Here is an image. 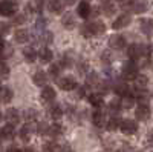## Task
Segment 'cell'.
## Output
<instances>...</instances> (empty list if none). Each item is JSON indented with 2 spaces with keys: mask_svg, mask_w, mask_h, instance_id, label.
I'll use <instances>...</instances> for the list:
<instances>
[{
  "mask_svg": "<svg viewBox=\"0 0 153 152\" xmlns=\"http://www.w3.org/2000/svg\"><path fill=\"white\" fill-rule=\"evenodd\" d=\"M61 65L60 63H54V65H51V69H49V75L52 79H60V74H61Z\"/></svg>",
  "mask_w": 153,
  "mask_h": 152,
  "instance_id": "obj_33",
  "label": "cell"
},
{
  "mask_svg": "<svg viewBox=\"0 0 153 152\" xmlns=\"http://www.w3.org/2000/svg\"><path fill=\"white\" fill-rule=\"evenodd\" d=\"M138 69L139 66L136 65V61L133 60H129V61H126L124 65H123V69H121V74H123V79L124 80H136L138 77Z\"/></svg>",
  "mask_w": 153,
  "mask_h": 152,
  "instance_id": "obj_3",
  "label": "cell"
},
{
  "mask_svg": "<svg viewBox=\"0 0 153 152\" xmlns=\"http://www.w3.org/2000/svg\"><path fill=\"white\" fill-rule=\"evenodd\" d=\"M120 126H121V121H120L118 117H110V118H107V123H106V129H107V131H117Z\"/></svg>",
  "mask_w": 153,
  "mask_h": 152,
  "instance_id": "obj_29",
  "label": "cell"
},
{
  "mask_svg": "<svg viewBox=\"0 0 153 152\" xmlns=\"http://www.w3.org/2000/svg\"><path fill=\"white\" fill-rule=\"evenodd\" d=\"M139 29L141 32L147 37H152L153 35V20L152 19H143L139 22Z\"/></svg>",
  "mask_w": 153,
  "mask_h": 152,
  "instance_id": "obj_14",
  "label": "cell"
},
{
  "mask_svg": "<svg viewBox=\"0 0 153 152\" xmlns=\"http://www.w3.org/2000/svg\"><path fill=\"white\" fill-rule=\"evenodd\" d=\"M49 115L52 117L54 120H60L63 115V109L60 108V105H51L49 108Z\"/></svg>",
  "mask_w": 153,
  "mask_h": 152,
  "instance_id": "obj_30",
  "label": "cell"
},
{
  "mask_svg": "<svg viewBox=\"0 0 153 152\" xmlns=\"http://www.w3.org/2000/svg\"><path fill=\"white\" fill-rule=\"evenodd\" d=\"M87 66H89V65H87V61H81V63H80V68H78V71L83 74V72H86V71H87Z\"/></svg>",
  "mask_w": 153,
  "mask_h": 152,
  "instance_id": "obj_45",
  "label": "cell"
},
{
  "mask_svg": "<svg viewBox=\"0 0 153 152\" xmlns=\"http://www.w3.org/2000/svg\"><path fill=\"white\" fill-rule=\"evenodd\" d=\"M109 108H110L112 111H118V109H121V108H123V100H118V98L112 100L110 103H109Z\"/></svg>",
  "mask_w": 153,
  "mask_h": 152,
  "instance_id": "obj_42",
  "label": "cell"
},
{
  "mask_svg": "<svg viewBox=\"0 0 153 152\" xmlns=\"http://www.w3.org/2000/svg\"><path fill=\"white\" fill-rule=\"evenodd\" d=\"M61 134H63V129H61V126H60V124H57V123L51 126V128H49V132H48V135H51L52 138L60 137Z\"/></svg>",
  "mask_w": 153,
  "mask_h": 152,
  "instance_id": "obj_37",
  "label": "cell"
},
{
  "mask_svg": "<svg viewBox=\"0 0 153 152\" xmlns=\"http://www.w3.org/2000/svg\"><path fill=\"white\" fill-rule=\"evenodd\" d=\"M11 55H12V46L6 40H2V61H5Z\"/></svg>",
  "mask_w": 153,
  "mask_h": 152,
  "instance_id": "obj_31",
  "label": "cell"
},
{
  "mask_svg": "<svg viewBox=\"0 0 153 152\" xmlns=\"http://www.w3.org/2000/svg\"><path fill=\"white\" fill-rule=\"evenodd\" d=\"M23 57H25V60H26L28 63H32V61H35V58L38 57V52L35 51V48L28 46V48L23 49Z\"/></svg>",
  "mask_w": 153,
  "mask_h": 152,
  "instance_id": "obj_22",
  "label": "cell"
},
{
  "mask_svg": "<svg viewBox=\"0 0 153 152\" xmlns=\"http://www.w3.org/2000/svg\"><path fill=\"white\" fill-rule=\"evenodd\" d=\"M58 146L55 142H46L43 145V152H58Z\"/></svg>",
  "mask_w": 153,
  "mask_h": 152,
  "instance_id": "obj_38",
  "label": "cell"
},
{
  "mask_svg": "<svg viewBox=\"0 0 153 152\" xmlns=\"http://www.w3.org/2000/svg\"><path fill=\"white\" fill-rule=\"evenodd\" d=\"M28 8L32 12H40L42 8H43V3H42V0H29V2H28Z\"/></svg>",
  "mask_w": 153,
  "mask_h": 152,
  "instance_id": "obj_34",
  "label": "cell"
},
{
  "mask_svg": "<svg viewBox=\"0 0 153 152\" xmlns=\"http://www.w3.org/2000/svg\"><path fill=\"white\" fill-rule=\"evenodd\" d=\"M72 63H74V60H72V54H71V52H65V55H63L61 60H60V65H61L63 68H71V66H72Z\"/></svg>",
  "mask_w": 153,
  "mask_h": 152,
  "instance_id": "obj_35",
  "label": "cell"
},
{
  "mask_svg": "<svg viewBox=\"0 0 153 152\" xmlns=\"http://www.w3.org/2000/svg\"><path fill=\"white\" fill-rule=\"evenodd\" d=\"M89 103H91L94 108L100 109L101 106H103V103H104L103 94H100V92H94V94H91V95H89Z\"/></svg>",
  "mask_w": 153,
  "mask_h": 152,
  "instance_id": "obj_21",
  "label": "cell"
},
{
  "mask_svg": "<svg viewBox=\"0 0 153 152\" xmlns=\"http://www.w3.org/2000/svg\"><path fill=\"white\" fill-rule=\"evenodd\" d=\"M38 117V112L35 109H28L26 112H25V120L28 121V124H31L32 121H35Z\"/></svg>",
  "mask_w": 153,
  "mask_h": 152,
  "instance_id": "obj_36",
  "label": "cell"
},
{
  "mask_svg": "<svg viewBox=\"0 0 153 152\" xmlns=\"http://www.w3.org/2000/svg\"><path fill=\"white\" fill-rule=\"evenodd\" d=\"M55 97H57V92L54 91V88H51V86L43 88V91H42V100L45 101V103H51V101H54Z\"/></svg>",
  "mask_w": 153,
  "mask_h": 152,
  "instance_id": "obj_17",
  "label": "cell"
},
{
  "mask_svg": "<svg viewBox=\"0 0 153 152\" xmlns=\"http://www.w3.org/2000/svg\"><path fill=\"white\" fill-rule=\"evenodd\" d=\"M133 101H135V97H132V95L124 97V98H123V108H126V109L132 108V106H133Z\"/></svg>",
  "mask_w": 153,
  "mask_h": 152,
  "instance_id": "obj_41",
  "label": "cell"
},
{
  "mask_svg": "<svg viewBox=\"0 0 153 152\" xmlns=\"http://www.w3.org/2000/svg\"><path fill=\"white\" fill-rule=\"evenodd\" d=\"M109 46L113 49H123L126 46V37L121 34H112L109 37Z\"/></svg>",
  "mask_w": 153,
  "mask_h": 152,
  "instance_id": "obj_8",
  "label": "cell"
},
{
  "mask_svg": "<svg viewBox=\"0 0 153 152\" xmlns=\"http://www.w3.org/2000/svg\"><path fill=\"white\" fill-rule=\"evenodd\" d=\"M152 6V0H133L132 2V11L135 14H143L149 11Z\"/></svg>",
  "mask_w": 153,
  "mask_h": 152,
  "instance_id": "obj_7",
  "label": "cell"
},
{
  "mask_svg": "<svg viewBox=\"0 0 153 152\" xmlns=\"http://www.w3.org/2000/svg\"><path fill=\"white\" fill-rule=\"evenodd\" d=\"M152 142H153V135H152Z\"/></svg>",
  "mask_w": 153,
  "mask_h": 152,
  "instance_id": "obj_51",
  "label": "cell"
},
{
  "mask_svg": "<svg viewBox=\"0 0 153 152\" xmlns=\"http://www.w3.org/2000/svg\"><path fill=\"white\" fill-rule=\"evenodd\" d=\"M135 152H139V151H135Z\"/></svg>",
  "mask_w": 153,
  "mask_h": 152,
  "instance_id": "obj_52",
  "label": "cell"
},
{
  "mask_svg": "<svg viewBox=\"0 0 153 152\" xmlns=\"http://www.w3.org/2000/svg\"><path fill=\"white\" fill-rule=\"evenodd\" d=\"M25 22H26V16H25V14H19V16L14 19V23H16V25H23Z\"/></svg>",
  "mask_w": 153,
  "mask_h": 152,
  "instance_id": "obj_43",
  "label": "cell"
},
{
  "mask_svg": "<svg viewBox=\"0 0 153 152\" xmlns=\"http://www.w3.org/2000/svg\"><path fill=\"white\" fill-rule=\"evenodd\" d=\"M63 2H65V3H68V5H72V3L75 2V0H63Z\"/></svg>",
  "mask_w": 153,
  "mask_h": 152,
  "instance_id": "obj_49",
  "label": "cell"
},
{
  "mask_svg": "<svg viewBox=\"0 0 153 152\" xmlns=\"http://www.w3.org/2000/svg\"><path fill=\"white\" fill-rule=\"evenodd\" d=\"M6 152H22L17 146H9L8 149H6Z\"/></svg>",
  "mask_w": 153,
  "mask_h": 152,
  "instance_id": "obj_47",
  "label": "cell"
},
{
  "mask_svg": "<svg viewBox=\"0 0 153 152\" xmlns=\"http://www.w3.org/2000/svg\"><path fill=\"white\" fill-rule=\"evenodd\" d=\"M14 40L17 43H26L29 40V31L25 29V28H20L14 32Z\"/></svg>",
  "mask_w": 153,
  "mask_h": 152,
  "instance_id": "obj_19",
  "label": "cell"
},
{
  "mask_svg": "<svg viewBox=\"0 0 153 152\" xmlns=\"http://www.w3.org/2000/svg\"><path fill=\"white\" fill-rule=\"evenodd\" d=\"M91 12H92V8H91V5H89V2L81 0L80 5L76 6V14H78L80 17H83V19H87L89 16H91Z\"/></svg>",
  "mask_w": 153,
  "mask_h": 152,
  "instance_id": "obj_15",
  "label": "cell"
},
{
  "mask_svg": "<svg viewBox=\"0 0 153 152\" xmlns=\"http://www.w3.org/2000/svg\"><path fill=\"white\" fill-rule=\"evenodd\" d=\"M130 20H132L130 14L124 12V14H121L120 17H117V20L112 23V28H113V29H123V28H126L127 25L130 23Z\"/></svg>",
  "mask_w": 153,
  "mask_h": 152,
  "instance_id": "obj_11",
  "label": "cell"
},
{
  "mask_svg": "<svg viewBox=\"0 0 153 152\" xmlns=\"http://www.w3.org/2000/svg\"><path fill=\"white\" fill-rule=\"evenodd\" d=\"M2 138L3 140H12L14 138V135H16V129H14V126L12 124H5L3 128H2Z\"/></svg>",
  "mask_w": 153,
  "mask_h": 152,
  "instance_id": "obj_23",
  "label": "cell"
},
{
  "mask_svg": "<svg viewBox=\"0 0 153 152\" xmlns=\"http://www.w3.org/2000/svg\"><path fill=\"white\" fill-rule=\"evenodd\" d=\"M17 9H19V5L16 3V0H3L0 3V14L3 17H11L17 14Z\"/></svg>",
  "mask_w": 153,
  "mask_h": 152,
  "instance_id": "obj_4",
  "label": "cell"
},
{
  "mask_svg": "<svg viewBox=\"0 0 153 152\" xmlns=\"http://www.w3.org/2000/svg\"><path fill=\"white\" fill-rule=\"evenodd\" d=\"M20 138L23 142H29L31 140V135H32V126L31 124H25L23 128L20 129Z\"/></svg>",
  "mask_w": 153,
  "mask_h": 152,
  "instance_id": "obj_26",
  "label": "cell"
},
{
  "mask_svg": "<svg viewBox=\"0 0 153 152\" xmlns=\"http://www.w3.org/2000/svg\"><path fill=\"white\" fill-rule=\"evenodd\" d=\"M149 85V80L146 75H138L136 80H135V86H136V91H146V88Z\"/></svg>",
  "mask_w": 153,
  "mask_h": 152,
  "instance_id": "obj_28",
  "label": "cell"
},
{
  "mask_svg": "<svg viewBox=\"0 0 153 152\" xmlns=\"http://www.w3.org/2000/svg\"><path fill=\"white\" fill-rule=\"evenodd\" d=\"M38 58H40L43 63H49V61H52V58H54V52L51 51L49 48H42V51L38 52Z\"/></svg>",
  "mask_w": 153,
  "mask_h": 152,
  "instance_id": "obj_25",
  "label": "cell"
},
{
  "mask_svg": "<svg viewBox=\"0 0 153 152\" xmlns=\"http://www.w3.org/2000/svg\"><path fill=\"white\" fill-rule=\"evenodd\" d=\"M58 86L61 88L63 91H74V89L78 88V83H76V79L68 75V77H61L58 80Z\"/></svg>",
  "mask_w": 153,
  "mask_h": 152,
  "instance_id": "obj_6",
  "label": "cell"
},
{
  "mask_svg": "<svg viewBox=\"0 0 153 152\" xmlns=\"http://www.w3.org/2000/svg\"><path fill=\"white\" fill-rule=\"evenodd\" d=\"M23 152H35V149H32V148H28V149H25Z\"/></svg>",
  "mask_w": 153,
  "mask_h": 152,
  "instance_id": "obj_50",
  "label": "cell"
},
{
  "mask_svg": "<svg viewBox=\"0 0 153 152\" xmlns=\"http://www.w3.org/2000/svg\"><path fill=\"white\" fill-rule=\"evenodd\" d=\"M115 11H117V8H115V5L110 0H104V2L101 3V12H103L104 16H113Z\"/></svg>",
  "mask_w": 153,
  "mask_h": 152,
  "instance_id": "obj_24",
  "label": "cell"
},
{
  "mask_svg": "<svg viewBox=\"0 0 153 152\" xmlns=\"http://www.w3.org/2000/svg\"><path fill=\"white\" fill-rule=\"evenodd\" d=\"M0 75H2V80H6L9 75V66L5 61H2V65H0Z\"/></svg>",
  "mask_w": 153,
  "mask_h": 152,
  "instance_id": "obj_40",
  "label": "cell"
},
{
  "mask_svg": "<svg viewBox=\"0 0 153 152\" xmlns=\"http://www.w3.org/2000/svg\"><path fill=\"white\" fill-rule=\"evenodd\" d=\"M60 152H72V148L69 145H63L60 146Z\"/></svg>",
  "mask_w": 153,
  "mask_h": 152,
  "instance_id": "obj_46",
  "label": "cell"
},
{
  "mask_svg": "<svg viewBox=\"0 0 153 152\" xmlns=\"http://www.w3.org/2000/svg\"><path fill=\"white\" fill-rule=\"evenodd\" d=\"M84 95H86V88L81 86L80 88V92H78V97H84Z\"/></svg>",
  "mask_w": 153,
  "mask_h": 152,
  "instance_id": "obj_48",
  "label": "cell"
},
{
  "mask_svg": "<svg viewBox=\"0 0 153 152\" xmlns=\"http://www.w3.org/2000/svg\"><path fill=\"white\" fill-rule=\"evenodd\" d=\"M3 118L8 121V124L16 126V124L20 121V112H19V109H16V108H11V109H8V111L5 112Z\"/></svg>",
  "mask_w": 153,
  "mask_h": 152,
  "instance_id": "obj_10",
  "label": "cell"
},
{
  "mask_svg": "<svg viewBox=\"0 0 153 152\" xmlns=\"http://www.w3.org/2000/svg\"><path fill=\"white\" fill-rule=\"evenodd\" d=\"M127 55H129L130 60L136 61L138 58H141L144 55H149V46L141 45V43H132L129 48H127Z\"/></svg>",
  "mask_w": 153,
  "mask_h": 152,
  "instance_id": "obj_2",
  "label": "cell"
},
{
  "mask_svg": "<svg viewBox=\"0 0 153 152\" xmlns=\"http://www.w3.org/2000/svg\"><path fill=\"white\" fill-rule=\"evenodd\" d=\"M113 91H115V94L117 95H120V97H127L130 94V89H129V86H127V83L124 82V80H120V82H117L113 85Z\"/></svg>",
  "mask_w": 153,
  "mask_h": 152,
  "instance_id": "obj_13",
  "label": "cell"
},
{
  "mask_svg": "<svg viewBox=\"0 0 153 152\" xmlns=\"http://www.w3.org/2000/svg\"><path fill=\"white\" fill-rule=\"evenodd\" d=\"M49 128H51V126H49L48 123H45V121L38 123V124H37V134H40V135H46V134L49 132Z\"/></svg>",
  "mask_w": 153,
  "mask_h": 152,
  "instance_id": "obj_39",
  "label": "cell"
},
{
  "mask_svg": "<svg viewBox=\"0 0 153 152\" xmlns=\"http://www.w3.org/2000/svg\"><path fill=\"white\" fill-rule=\"evenodd\" d=\"M0 28H2V35L5 37L8 32H9V23H6V22H2V25H0Z\"/></svg>",
  "mask_w": 153,
  "mask_h": 152,
  "instance_id": "obj_44",
  "label": "cell"
},
{
  "mask_svg": "<svg viewBox=\"0 0 153 152\" xmlns=\"http://www.w3.org/2000/svg\"><path fill=\"white\" fill-rule=\"evenodd\" d=\"M14 98V92H12L11 88L8 86H2V91H0V100L2 103L6 105V103H11V100Z\"/></svg>",
  "mask_w": 153,
  "mask_h": 152,
  "instance_id": "obj_18",
  "label": "cell"
},
{
  "mask_svg": "<svg viewBox=\"0 0 153 152\" xmlns=\"http://www.w3.org/2000/svg\"><path fill=\"white\" fill-rule=\"evenodd\" d=\"M106 32V25L101 22V20H92V22H87L81 26V34L84 37H94V35H101Z\"/></svg>",
  "mask_w": 153,
  "mask_h": 152,
  "instance_id": "obj_1",
  "label": "cell"
},
{
  "mask_svg": "<svg viewBox=\"0 0 153 152\" xmlns=\"http://www.w3.org/2000/svg\"><path fill=\"white\" fill-rule=\"evenodd\" d=\"M63 6H65V2L63 0H49L48 2V9L54 14H60L63 11Z\"/></svg>",
  "mask_w": 153,
  "mask_h": 152,
  "instance_id": "obj_20",
  "label": "cell"
},
{
  "mask_svg": "<svg viewBox=\"0 0 153 152\" xmlns=\"http://www.w3.org/2000/svg\"><path fill=\"white\" fill-rule=\"evenodd\" d=\"M86 2H89V0H86Z\"/></svg>",
  "mask_w": 153,
  "mask_h": 152,
  "instance_id": "obj_53",
  "label": "cell"
},
{
  "mask_svg": "<svg viewBox=\"0 0 153 152\" xmlns=\"http://www.w3.org/2000/svg\"><path fill=\"white\" fill-rule=\"evenodd\" d=\"M120 129L123 134L126 135H133L136 131H138V123L135 120H130V118H126L121 121V126H120Z\"/></svg>",
  "mask_w": 153,
  "mask_h": 152,
  "instance_id": "obj_5",
  "label": "cell"
},
{
  "mask_svg": "<svg viewBox=\"0 0 153 152\" xmlns=\"http://www.w3.org/2000/svg\"><path fill=\"white\" fill-rule=\"evenodd\" d=\"M61 25L66 29H72L75 26V17L72 14H65V16L61 17Z\"/></svg>",
  "mask_w": 153,
  "mask_h": 152,
  "instance_id": "obj_27",
  "label": "cell"
},
{
  "mask_svg": "<svg viewBox=\"0 0 153 152\" xmlns=\"http://www.w3.org/2000/svg\"><path fill=\"white\" fill-rule=\"evenodd\" d=\"M150 114H152L150 106H149V105H144V103L138 105V106H136V109H135V115H136V118H138V120H141V121L149 120Z\"/></svg>",
  "mask_w": 153,
  "mask_h": 152,
  "instance_id": "obj_9",
  "label": "cell"
},
{
  "mask_svg": "<svg viewBox=\"0 0 153 152\" xmlns=\"http://www.w3.org/2000/svg\"><path fill=\"white\" fill-rule=\"evenodd\" d=\"M92 121L94 124L97 126V128H106V123H107V118L103 112H101V109H95L92 112Z\"/></svg>",
  "mask_w": 153,
  "mask_h": 152,
  "instance_id": "obj_12",
  "label": "cell"
},
{
  "mask_svg": "<svg viewBox=\"0 0 153 152\" xmlns=\"http://www.w3.org/2000/svg\"><path fill=\"white\" fill-rule=\"evenodd\" d=\"M32 82H34L35 86L46 88V83H48V74L43 72V71H37V72L32 75Z\"/></svg>",
  "mask_w": 153,
  "mask_h": 152,
  "instance_id": "obj_16",
  "label": "cell"
},
{
  "mask_svg": "<svg viewBox=\"0 0 153 152\" xmlns=\"http://www.w3.org/2000/svg\"><path fill=\"white\" fill-rule=\"evenodd\" d=\"M52 39H54V35L51 31H43L40 34V37H38V40H40V43L43 45H49V43H52Z\"/></svg>",
  "mask_w": 153,
  "mask_h": 152,
  "instance_id": "obj_32",
  "label": "cell"
}]
</instances>
